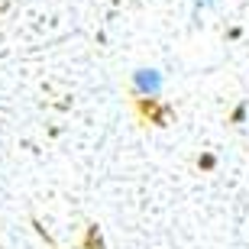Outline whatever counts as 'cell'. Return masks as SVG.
Listing matches in <instances>:
<instances>
[{"label": "cell", "mask_w": 249, "mask_h": 249, "mask_svg": "<svg viewBox=\"0 0 249 249\" xmlns=\"http://www.w3.org/2000/svg\"><path fill=\"white\" fill-rule=\"evenodd\" d=\"M136 91H139V94H149V97H156V94L162 91V74L152 71V68H142V71H136Z\"/></svg>", "instance_id": "6da1fadb"}]
</instances>
